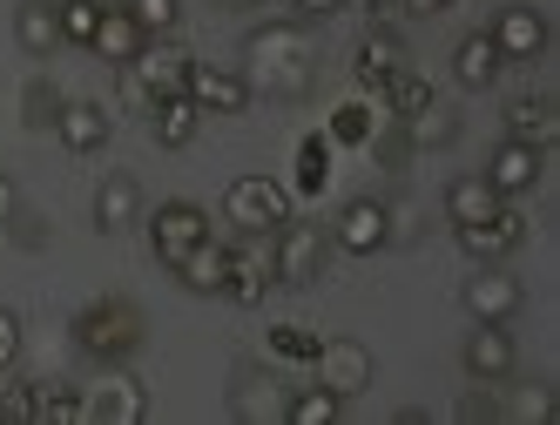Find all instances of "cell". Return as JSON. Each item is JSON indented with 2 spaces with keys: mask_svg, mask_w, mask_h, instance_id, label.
Masks as SVG:
<instances>
[{
  "mask_svg": "<svg viewBox=\"0 0 560 425\" xmlns=\"http://www.w3.org/2000/svg\"><path fill=\"white\" fill-rule=\"evenodd\" d=\"M270 284H277L270 237H250L244 250H230V284H223V297H236V304H264Z\"/></svg>",
  "mask_w": 560,
  "mask_h": 425,
  "instance_id": "2e32d148",
  "label": "cell"
},
{
  "mask_svg": "<svg viewBox=\"0 0 560 425\" xmlns=\"http://www.w3.org/2000/svg\"><path fill=\"white\" fill-rule=\"evenodd\" d=\"M55 115H61V88H55V82H27L21 122H27V129H55Z\"/></svg>",
  "mask_w": 560,
  "mask_h": 425,
  "instance_id": "e575fe53",
  "label": "cell"
},
{
  "mask_svg": "<svg viewBox=\"0 0 560 425\" xmlns=\"http://www.w3.org/2000/svg\"><path fill=\"white\" fill-rule=\"evenodd\" d=\"M298 8V21H331V14H345V0H291Z\"/></svg>",
  "mask_w": 560,
  "mask_h": 425,
  "instance_id": "60d3db41",
  "label": "cell"
},
{
  "mask_svg": "<svg viewBox=\"0 0 560 425\" xmlns=\"http://www.w3.org/2000/svg\"><path fill=\"white\" fill-rule=\"evenodd\" d=\"M55 135H61V149H74V156H95V149H108L115 122H108V108H102V102H61Z\"/></svg>",
  "mask_w": 560,
  "mask_h": 425,
  "instance_id": "e0dca14e",
  "label": "cell"
},
{
  "mask_svg": "<svg viewBox=\"0 0 560 425\" xmlns=\"http://www.w3.org/2000/svg\"><path fill=\"white\" fill-rule=\"evenodd\" d=\"M122 68L142 74V88H149V95H176V88L189 82V55H183V48H142V55L122 61Z\"/></svg>",
  "mask_w": 560,
  "mask_h": 425,
  "instance_id": "4316f807",
  "label": "cell"
},
{
  "mask_svg": "<svg viewBox=\"0 0 560 425\" xmlns=\"http://www.w3.org/2000/svg\"><path fill=\"white\" fill-rule=\"evenodd\" d=\"M176 278H183V291H196V297H223V284H230V244H217V229H210V237L176 263Z\"/></svg>",
  "mask_w": 560,
  "mask_h": 425,
  "instance_id": "d6986e66",
  "label": "cell"
},
{
  "mask_svg": "<svg viewBox=\"0 0 560 425\" xmlns=\"http://www.w3.org/2000/svg\"><path fill=\"white\" fill-rule=\"evenodd\" d=\"M506 412H513V418H547V412H553V392H547V385H527V392H520Z\"/></svg>",
  "mask_w": 560,
  "mask_h": 425,
  "instance_id": "8d00e7d4",
  "label": "cell"
},
{
  "mask_svg": "<svg viewBox=\"0 0 560 425\" xmlns=\"http://www.w3.org/2000/svg\"><path fill=\"white\" fill-rule=\"evenodd\" d=\"M378 95H385V115L398 122V115H419V108L432 102V82H419L412 68H398V74H392V82H385Z\"/></svg>",
  "mask_w": 560,
  "mask_h": 425,
  "instance_id": "1f68e13d",
  "label": "cell"
},
{
  "mask_svg": "<svg viewBox=\"0 0 560 425\" xmlns=\"http://www.w3.org/2000/svg\"><path fill=\"white\" fill-rule=\"evenodd\" d=\"M331 244H338V250H351V257H378V250L392 244L385 203H378V197H351V203L338 210V223H331Z\"/></svg>",
  "mask_w": 560,
  "mask_h": 425,
  "instance_id": "7c38bea8",
  "label": "cell"
},
{
  "mask_svg": "<svg viewBox=\"0 0 560 425\" xmlns=\"http://www.w3.org/2000/svg\"><path fill=\"white\" fill-rule=\"evenodd\" d=\"M122 8L136 14V27L149 34V42H170V34L183 27V0H122Z\"/></svg>",
  "mask_w": 560,
  "mask_h": 425,
  "instance_id": "4dcf8cb0",
  "label": "cell"
},
{
  "mask_svg": "<svg viewBox=\"0 0 560 425\" xmlns=\"http://www.w3.org/2000/svg\"><path fill=\"white\" fill-rule=\"evenodd\" d=\"M244 82L264 88V95H277V102L311 95V82H317V42H311V27L304 21L257 27L250 42H244Z\"/></svg>",
  "mask_w": 560,
  "mask_h": 425,
  "instance_id": "6da1fadb",
  "label": "cell"
},
{
  "mask_svg": "<svg viewBox=\"0 0 560 425\" xmlns=\"http://www.w3.org/2000/svg\"><path fill=\"white\" fill-rule=\"evenodd\" d=\"M317 385H331V392L338 399H358V392H365V385H372V352H365V344H358V338H317Z\"/></svg>",
  "mask_w": 560,
  "mask_h": 425,
  "instance_id": "ba28073f",
  "label": "cell"
},
{
  "mask_svg": "<svg viewBox=\"0 0 560 425\" xmlns=\"http://www.w3.org/2000/svg\"><path fill=\"white\" fill-rule=\"evenodd\" d=\"M459 418H506V405L493 392H472V399H459Z\"/></svg>",
  "mask_w": 560,
  "mask_h": 425,
  "instance_id": "f35d334b",
  "label": "cell"
},
{
  "mask_svg": "<svg viewBox=\"0 0 560 425\" xmlns=\"http://www.w3.org/2000/svg\"><path fill=\"white\" fill-rule=\"evenodd\" d=\"M520 297H527V291H520V278H506L500 263H479L472 278H466V291H459V304L472 311V324H506L520 311Z\"/></svg>",
  "mask_w": 560,
  "mask_h": 425,
  "instance_id": "8fae6325",
  "label": "cell"
},
{
  "mask_svg": "<svg viewBox=\"0 0 560 425\" xmlns=\"http://www.w3.org/2000/svg\"><path fill=\"white\" fill-rule=\"evenodd\" d=\"M365 135H372V108L365 102H345L331 115V142H365Z\"/></svg>",
  "mask_w": 560,
  "mask_h": 425,
  "instance_id": "d590c367",
  "label": "cell"
},
{
  "mask_svg": "<svg viewBox=\"0 0 560 425\" xmlns=\"http://www.w3.org/2000/svg\"><path fill=\"white\" fill-rule=\"evenodd\" d=\"M196 122H203V108H196L183 88H176V95H155V102H149V135L163 142V149H183V142L196 135Z\"/></svg>",
  "mask_w": 560,
  "mask_h": 425,
  "instance_id": "cb8c5ba5",
  "label": "cell"
},
{
  "mask_svg": "<svg viewBox=\"0 0 560 425\" xmlns=\"http://www.w3.org/2000/svg\"><path fill=\"white\" fill-rule=\"evenodd\" d=\"M317 358V338L304 324H277L270 331V365H311Z\"/></svg>",
  "mask_w": 560,
  "mask_h": 425,
  "instance_id": "836d02e7",
  "label": "cell"
},
{
  "mask_svg": "<svg viewBox=\"0 0 560 425\" xmlns=\"http://www.w3.org/2000/svg\"><path fill=\"white\" fill-rule=\"evenodd\" d=\"M223 216L244 229V237H270L277 223H291V197L277 176H236L223 189Z\"/></svg>",
  "mask_w": 560,
  "mask_h": 425,
  "instance_id": "277c9868",
  "label": "cell"
},
{
  "mask_svg": "<svg viewBox=\"0 0 560 425\" xmlns=\"http://www.w3.org/2000/svg\"><path fill=\"white\" fill-rule=\"evenodd\" d=\"M500 48H493V34H466V42L453 48V82L466 88V95H487L493 82H500Z\"/></svg>",
  "mask_w": 560,
  "mask_h": 425,
  "instance_id": "ffe728a7",
  "label": "cell"
},
{
  "mask_svg": "<svg viewBox=\"0 0 560 425\" xmlns=\"http://www.w3.org/2000/svg\"><path fill=\"white\" fill-rule=\"evenodd\" d=\"M284 405H291L284 365H236V378H230V418L236 425H284Z\"/></svg>",
  "mask_w": 560,
  "mask_h": 425,
  "instance_id": "3957f363",
  "label": "cell"
},
{
  "mask_svg": "<svg viewBox=\"0 0 560 425\" xmlns=\"http://www.w3.org/2000/svg\"><path fill=\"white\" fill-rule=\"evenodd\" d=\"M68 331H74V352H82V358L122 365V358H136V344H142V311L129 297H95V304L74 311Z\"/></svg>",
  "mask_w": 560,
  "mask_h": 425,
  "instance_id": "7a4b0ae2",
  "label": "cell"
},
{
  "mask_svg": "<svg viewBox=\"0 0 560 425\" xmlns=\"http://www.w3.org/2000/svg\"><path fill=\"white\" fill-rule=\"evenodd\" d=\"M203 237H210V210L203 203H163V210L149 216V250H155L163 270H176Z\"/></svg>",
  "mask_w": 560,
  "mask_h": 425,
  "instance_id": "8992f818",
  "label": "cell"
},
{
  "mask_svg": "<svg viewBox=\"0 0 560 425\" xmlns=\"http://www.w3.org/2000/svg\"><path fill=\"white\" fill-rule=\"evenodd\" d=\"M8 216H14V182L0 176V229H8Z\"/></svg>",
  "mask_w": 560,
  "mask_h": 425,
  "instance_id": "f6af8a7d",
  "label": "cell"
},
{
  "mask_svg": "<svg viewBox=\"0 0 560 425\" xmlns=\"http://www.w3.org/2000/svg\"><path fill=\"white\" fill-rule=\"evenodd\" d=\"M82 418H95V425H142V418H149V392H142V378L108 371L102 385H89V392H82Z\"/></svg>",
  "mask_w": 560,
  "mask_h": 425,
  "instance_id": "9c48e42d",
  "label": "cell"
},
{
  "mask_svg": "<svg viewBox=\"0 0 560 425\" xmlns=\"http://www.w3.org/2000/svg\"><path fill=\"white\" fill-rule=\"evenodd\" d=\"M27 418L74 425V418H82V392H74V385H27Z\"/></svg>",
  "mask_w": 560,
  "mask_h": 425,
  "instance_id": "f1b7e54d",
  "label": "cell"
},
{
  "mask_svg": "<svg viewBox=\"0 0 560 425\" xmlns=\"http://www.w3.org/2000/svg\"><path fill=\"white\" fill-rule=\"evenodd\" d=\"M108 68H122V61H136L142 48H149V34L136 27V14L129 8H102V21H95V42H89Z\"/></svg>",
  "mask_w": 560,
  "mask_h": 425,
  "instance_id": "44dd1931",
  "label": "cell"
},
{
  "mask_svg": "<svg viewBox=\"0 0 560 425\" xmlns=\"http://www.w3.org/2000/svg\"><path fill=\"white\" fill-rule=\"evenodd\" d=\"M325 257H331V237L317 223L291 216L270 229V263H277V284H317L325 278Z\"/></svg>",
  "mask_w": 560,
  "mask_h": 425,
  "instance_id": "5b68a950",
  "label": "cell"
},
{
  "mask_svg": "<svg viewBox=\"0 0 560 425\" xmlns=\"http://www.w3.org/2000/svg\"><path fill=\"white\" fill-rule=\"evenodd\" d=\"M325 182V142H304V189Z\"/></svg>",
  "mask_w": 560,
  "mask_h": 425,
  "instance_id": "b9f144b4",
  "label": "cell"
},
{
  "mask_svg": "<svg viewBox=\"0 0 560 425\" xmlns=\"http://www.w3.org/2000/svg\"><path fill=\"white\" fill-rule=\"evenodd\" d=\"M183 95L203 108V115H244L250 108V82L236 68H217V61H189V82H183Z\"/></svg>",
  "mask_w": 560,
  "mask_h": 425,
  "instance_id": "30bf717a",
  "label": "cell"
},
{
  "mask_svg": "<svg viewBox=\"0 0 560 425\" xmlns=\"http://www.w3.org/2000/svg\"><path fill=\"white\" fill-rule=\"evenodd\" d=\"M506 135L534 142V149H553V135H560V108H553V95H513V102H506Z\"/></svg>",
  "mask_w": 560,
  "mask_h": 425,
  "instance_id": "7402d4cb",
  "label": "cell"
},
{
  "mask_svg": "<svg viewBox=\"0 0 560 425\" xmlns=\"http://www.w3.org/2000/svg\"><path fill=\"white\" fill-rule=\"evenodd\" d=\"M493 48H500V61L513 68V61H540L547 55V21H540V8H500L493 14Z\"/></svg>",
  "mask_w": 560,
  "mask_h": 425,
  "instance_id": "5bb4252c",
  "label": "cell"
},
{
  "mask_svg": "<svg viewBox=\"0 0 560 425\" xmlns=\"http://www.w3.org/2000/svg\"><path fill=\"white\" fill-rule=\"evenodd\" d=\"M338 412H345V399L331 385H304V392H291V405H284V425H331Z\"/></svg>",
  "mask_w": 560,
  "mask_h": 425,
  "instance_id": "f546056e",
  "label": "cell"
},
{
  "mask_svg": "<svg viewBox=\"0 0 560 425\" xmlns=\"http://www.w3.org/2000/svg\"><path fill=\"white\" fill-rule=\"evenodd\" d=\"M351 68H358V82H365V88H385L392 74L406 68V42L378 27V34H365V42H358V61H351Z\"/></svg>",
  "mask_w": 560,
  "mask_h": 425,
  "instance_id": "d4e9b609",
  "label": "cell"
},
{
  "mask_svg": "<svg viewBox=\"0 0 560 425\" xmlns=\"http://www.w3.org/2000/svg\"><path fill=\"white\" fill-rule=\"evenodd\" d=\"M540 163H547V149H534V142H520V135H500V149H493V163H487V182L500 189V197H527V189L540 182Z\"/></svg>",
  "mask_w": 560,
  "mask_h": 425,
  "instance_id": "9a60e30c",
  "label": "cell"
},
{
  "mask_svg": "<svg viewBox=\"0 0 560 425\" xmlns=\"http://www.w3.org/2000/svg\"><path fill=\"white\" fill-rule=\"evenodd\" d=\"M14 42H21L34 61H48V55L68 48V42H61V8H55V0H21V8H14Z\"/></svg>",
  "mask_w": 560,
  "mask_h": 425,
  "instance_id": "ac0fdd59",
  "label": "cell"
},
{
  "mask_svg": "<svg viewBox=\"0 0 560 425\" xmlns=\"http://www.w3.org/2000/svg\"><path fill=\"white\" fill-rule=\"evenodd\" d=\"M506 197L487 182V176H459V182H446V216L453 223H479V216H493Z\"/></svg>",
  "mask_w": 560,
  "mask_h": 425,
  "instance_id": "83f0119b",
  "label": "cell"
},
{
  "mask_svg": "<svg viewBox=\"0 0 560 425\" xmlns=\"http://www.w3.org/2000/svg\"><path fill=\"white\" fill-rule=\"evenodd\" d=\"M115 74H122V102H129V108H142V115H149V102H155V95H149V88H142V74H136V68H115Z\"/></svg>",
  "mask_w": 560,
  "mask_h": 425,
  "instance_id": "ab89813d",
  "label": "cell"
},
{
  "mask_svg": "<svg viewBox=\"0 0 560 425\" xmlns=\"http://www.w3.org/2000/svg\"><path fill=\"white\" fill-rule=\"evenodd\" d=\"M61 8V42L68 48H89L95 42V21H102V0H55Z\"/></svg>",
  "mask_w": 560,
  "mask_h": 425,
  "instance_id": "d6a6232c",
  "label": "cell"
},
{
  "mask_svg": "<svg viewBox=\"0 0 560 425\" xmlns=\"http://www.w3.org/2000/svg\"><path fill=\"white\" fill-rule=\"evenodd\" d=\"M223 8H270V0H223Z\"/></svg>",
  "mask_w": 560,
  "mask_h": 425,
  "instance_id": "bcb514c9",
  "label": "cell"
},
{
  "mask_svg": "<svg viewBox=\"0 0 560 425\" xmlns=\"http://www.w3.org/2000/svg\"><path fill=\"white\" fill-rule=\"evenodd\" d=\"M345 8H351V14H372V21H385V14L398 8V0H345Z\"/></svg>",
  "mask_w": 560,
  "mask_h": 425,
  "instance_id": "7bdbcfd3",
  "label": "cell"
},
{
  "mask_svg": "<svg viewBox=\"0 0 560 425\" xmlns=\"http://www.w3.org/2000/svg\"><path fill=\"white\" fill-rule=\"evenodd\" d=\"M459 365H466V378H472V385H506V378H513V365H520L513 331H506V324H479V331L466 338Z\"/></svg>",
  "mask_w": 560,
  "mask_h": 425,
  "instance_id": "4fadbf2b",
  "label": "cell"
},
{
  "mask_svg": "<svg viewBox=\"0 0 560 425\" xmlns=\"http://www.w3.org/2000/svg\"><path fill=\"white\" fill-rule=\"evenodd\" d=\"M398 135H406V149H446V142H459V115L439 108V95H432L419 115H398Z\"/></svg>",
  "mask_w": 560,
  "mask_h": 425,
  "instance_id": "484cf974",
  "label": "cell"
},
{
  "mask_svg": "<svg viewBox=\"0 0 560 425\" xmlns=\"http://www.w3.org/2000/svg\"><path fill=\"white\" fill-rule=\"evenodd\" d=\"M21 358V318L8 311V304H0V371H8Z\"/></svg>",
  "mask_w": 560,
  "mask_h": 425,
  "instance_id": "74e56055",
  "label": "cell"
},
{
  "mask_svg": "<svg viewBox=\"0 0 560 425\" xmlns=\"http://www.w3.org/2000/svg\"><path fill=\"white\" fill-rule=\"evenodd\" d=\"M129 223H142V182H136V176H108V182L95 189V229L122 237Z\"/></svg>",
  "mask_w": 560,
  "mask_h": 425,
  "instance_id": "603a6c76",
  "label": "cell"
},
{
  "mask_svg": "<svg viewBox=\"0 0 560 425\" xmlns=\"http://www.w3.org/2000/svg\"><path fill=\"white\" fill-rule=\"evenodd\" d=\"M453 237H459V250L472 263H500V257H513L520 244H527V216L500 203L493 216H479V223H453Z\"/></svg>",
  "mask_w": 560,
  "mask_h": 425,
  "instance_id": "52a82bcc",
  "label": "cell"
},
{
  "mask_svg": "<svg viewBox=\"0 0 560 425\" xmlns=\"http://www.w3.org/2000/svg\"><path fill=\"white\" fill-rule=\"evenodd\" d=\"M406 14H446V8H459V0H398Z\"/></svg>",
  "mask_w": 560,
  "mask_h": 425,
  "instance_id": "ee69618b",
  "label": "cell"
}]
</instances>
